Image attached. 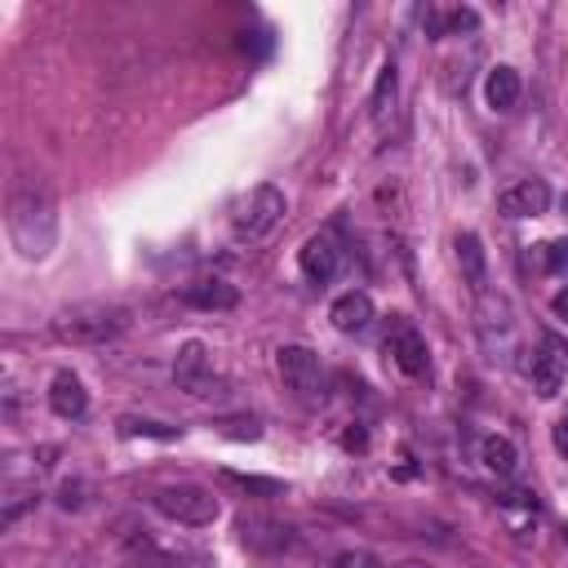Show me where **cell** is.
Returning <instances> with one entry per match:
<instances>
[{
  "label": "cell",
  "instance_id": "obj_17",
  "mask_svg": "<svg viewBox=\"0 0 568 568\" xmlns=\"http://www.w3.org/2000/svg\"><path fill=\"white\" fill-rule=\"evenodd\" d=\"M129 564L133 568H178L151 537H129Z\"/></svg>",
  "mask_w": 568,
  "mask_h": 568
},
{
  "label": "cell",
  "instance_id": "obj_23",
  "mask_svg": "<svg viewBox=\"0 0 568 568\" xmlns=\"http://www.w3.org/2000/svg\"><path fill=\"white\" fill-rule=\"evenodd\" d=\"M550 311H555V320H564V324H568V284L550 297Z\"/></svg>",
  "mask_w": 568,
  "mask_h": 568
},
{
  "label": "cell",
  "instance_id": "obj_15",
  "mask_svg": "<svg viewBox=\"0 0 568 568\" xmlns=\"http://www.w3.org/2000/svg\"><path fill=\"white\" fill-rule=\"evenodd\" d=\"M479 462H484V470H493V475H515V466H519V448L506 439V435H488L484 444H479Z\"/></svg>",
  "mask_w": 568,
  "mask_h": 568
},
{
  "label": "cell",
  "instance_id": "obj_18",
  "mask_svg": "<svg viewBox=\"0 0 568 568\" xmlns=\"http://www.w3.org/2000/svg\"><path fill=\"white\" fill-rule=\"evenodd\" d=\"M395 84H399L395 62H386V67H382V75H377V84H373V98H368V111H373L377 120L390 111V102H395Z\"/></svg>",
  "mask_w": 568,
  "mask_h": 568
},
{
  "label": "cell",
  "instance_id": "obj_6",
  "mask_svg": "<svg viewBox=\"0 0 568 568\" xmlns=\"http://www.w3.org/2000/svg\"><path fill=\"white\" fill-rule=\"evenodd\" d=\"M497 209H501L506 217H541V213L550 209V186H546L541 178H519V182L501 186Z\"/></svg>",
  "mask_w": 568,
  "mask_h": 568
},
{
  "label": "cell",
  "instance_id": "obj_14",
  "mask_svg": "<svg viewBox=\"0 0 568 568\" xmlns=\"http://www.w3.org/2000/svg\"><path fill=\"white\" fill-rule=\"evenodd\" d=\"M186 302L200 306V311H231V306L240 302V293H235V284H226V280H195V284L186 288Z\"/></svg>",
  "mask_w": 568,
  "mask_h": 568
},
{
  "label": "cell",
  "instance_id": "obj_4",
  "mask_svg": "<svg viewBox=\"0 0 568 568\" xmlns=\"http://www.w3.org/2000/svg\"><path fill=\"white\" fill-rule=\"evenodd\" d=\"M151 506H155L164 519L186 524V528H204V524H213L217 510H222L217 497H213L209 488H200V484H164V488L151 493Z\"/></svg>",
  "mask_w": 568,
  "mask_h": 568
},
{
  "label": "cell",
  "instance_id": "obj_8",
  "mask_svg": "<svg viewBox=\"0 0 568 568\" xmlns=\"http://www.w3.org/2000/svg\"><path fill=\"white\" fill-rule=\"evenodd\" d=\"M297 266H302V275H306L311 284H328V280L337 275V266H342L337 240H333V235H311V240L302 244V253H297Z\"/></svg>",
  "mask_w": 568,
  "mask_h": 568
},
{
  "label": "cell",
  "instance_id": "obj_2",
  "mask_svg": "<svg viewBox=\"0 0 568 568\" xmlns=\"http://www.w3.org/2000/svg\"><path fill=\"white\" fill-rule=\"evenodd\" d=\"M124 328H129V311H124L120 302H80V306H67V311L53 320V333H58L62 342H75V346L115 342Z\"/></svg>",
  "mask_w": 568,
  "mask_h": 568
},
{
  "label": "cell",
  "instance_id": "obj_7",
  "mask_svg": "<svg viewBox=\"0 0 568 568\" xmlns=\"http://www.w3.org/2000/svg\"><path fill=\"white\" fill-rule=\"evenodd\" d=\"M528 373H532V390H537L541 399H555V395L564 390V377H568V351H564L555 337H546L541 351L532 355Z\"/></svg>",
  "mask_w": 568,
  "mask_h": 568
},
{
  "label": "cell",
  "instance_id": "obj_21",
  "mask_svg": "<svg viewBox=\"0 0 568 568\" xmlns=\"http://www.w3.org/2000/svg\"><path fill=\"white\" fill-rule=\"evenodd\" d=\"M333 568H382V564H377V555H368V550H342V555L333 559Z\"/></svg>",
  "mask_w": 568,
  "mask_h": 568
},
{
  "label": "cell",
  "instance_id": "obj_24",
  "mask_svg": "<svg viewBox=\"0 0 568 568\" xmlns=\"http://www.w3.org/2000/svg\"><path fill=\"white\" fill-rule=\"evenodd\" d=\"M404 568H422V564H404Z\"/></svg>",
  "mask_w": 568,
  "mask_h": 568
},
{
  "label": "cell",
  "instance_id": "obj_9",
  "mask_svg": "<svg viewBox=\"0 0 568 568\" xmlns=\"http://www.w3.org/2000/svg\"><path fill=\"white\" fill-rule=\"evenodd\" d=\"M386 351H390V359L399 364V373H408V377H422L426 364H430L426 337H422L413 324H395V333L386 337Z\"/></svg>",
  "mask_w": 568,
  "mask_h": 568
},
{
  "label": "cell",
  "instance_id": "obj_11",
  "mask_svg": "<svg viewBox=\"0 0 568 568\" xmlns=\"http://www.w3.org/2000/svg\"><path fill=\"white\" fill-rule=\"evenodd\" d=\"M328 320H333L337 333H364V328L373 324V297H368L364 288H351V293H342V297L333 302Z\"/></svg>",
  "mask_w": 568,
  "mask_h": 568
},
{
  "label": "cell",
  "instance_id": "obj_1",
  "mask_svg": "<svg viewBox=\"0 0 568 568\" xmlns=\"http://www.w3.org/2000/svg\"><path fill=\"white\" fill-rule=\"evenodd\" d=\"M9 240L22 257H49L53 240H58V213H53V195L40 182H18L9 195Z\"/></svg>",
  "mask_w": 568,
  "mask_h": 568
},
{
  "label": "cell",
  "instance_id": "obj_19",
  "mask_svg": "<svg viewBox=\"0 0 568 568\" xmlns=\"http://www.w3.org/2000/svg\"><path fill=\"white\" fill-rule=\"evenodd\" d=\"M120 435H151V439H178V426H164V422H142V417H124V422H120Z\"/></svg>",
  "mask_w": 568,
  "mask_h": 568
},
{
  "label": "cell",
  "instance_id": "obj_12",
  "mask_svg": "<svg viewBox=\"0 0 568 568\" xmlns=\"http://www.w3.org/2000/svg\"><path fill=\"white\" fill-rule=\"evenodd\" d=\"M49 408L58 413V417H84V408H89V390H84V382L75 377V373H58L53 382H49Z\"/></svg>",
  "mask_w": 568,
  "mask_h": 568
},
{
  "label": "cell",
  "instance_id": "obj_3",
  "mask_svg": "<svg viewBox=\"0 0 568 568\" xmlns=\"http://www.w3.org/2000/svg\"><path fill=\"white\" fill-rule=\"evenodd\" d=\"M284 209H288V200H284L280 186H271V182L253 186L248 195H240L231 204V231H235V240H262L266 231H275V222L284 217Z\"/></svg>",
  "mask_w": 568,
  "mask_h": 568
},
{
  "label": "cell",
  "instance_id": "obj_5",
  "mask_svg": "<svg viewBox=\"0 0 568 568\" xmlns=\"http://www.w3.org/2000/svg\"><path fill=\"white\" fill-rule=\"evenodd\" d=\"M275 368H280L284 386L297 399H306V404L324 399V364H320V355L311 346H297V342L293 346H280L275 351Z\"/></svg>",
  "mask_w": 568,
  "mask_h": 568
},
{
  "label": "cell",
  "instance_id": "obj_20",
  "mask_svg": "<svg viewBox=\"0 0 568 568\" xmlns=\"http://www.w3.org/2000/svg\"><path fill=\"white\" fill-rule=\"evenodd\" d=\"M541 271H550V275H568V240H550V244H541Z\"/></svg>",
  "mask_w": 568,
  "mask_h": 568
},
{
  "label": "cell",
  "instance_id": "obj_16",
  "mask_svg": "<svg viewBox=\"0 0 568 568\" xmlns=\"http://www.w3.org/2000/svg\"><path fill=\"white\" fill-rule=\"evenodd\" d=\"M204 368H209V355H204V346L200 342H186L182 346V355H178V382L191 390V395H204L200 386H204Z\"/></svg>",
  "mask_w": 568,
  "mask_h": 568
},
{
  "label": "cell",
  "instance_id": "obj_10",
  "mask_svg": "<svg viewBox=\"0 0 568 568\" xmlns=\"http://www.w3.org/2000/svg\"><path fill=\"white\" fill-rule=\"evenodd\" d=\"M453 248H457V266H462V280L470 284V293H475V297H484V293H488V253H484L479 235H475V231H462Z\"/></svg>",
  "mask_w": 568,
  "mask_h": 568
},
{
  "label": "cell",
  "instance_id": "obj_13",
  "mask_svg": "<svg viewBox=\"0 0 568 568\" xmlns=\"http://www.w3.org/2000/svg\"><path fill=\"white\" fill-rule=\"evenodd\" d=\"M519 93H524L519 71L506 67V62H497V67L488 71V80H484V98H488V106H493V111H515Z\"/></svg>",
  "mask_w": 568,
  "mask_h": 568
},
{
  "label": "cell",
  "instance_id": "obj_22",
  "mask_svg": "<svg viewBox=\"0 0 568 568\" xmlns=\"http://www.w3.org/2000/svg\"><path fill=\"white\" fill-rule=\"evenodd\" d=\"M550 439H555V448L568 457V413H559V417H555V426H550Z\"/></svg>",
  "mask_w": 568,
  "mask_h": 568
}]
</instances>
